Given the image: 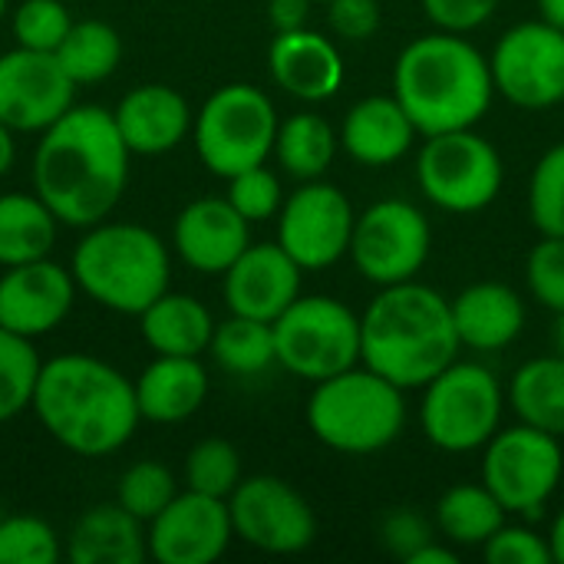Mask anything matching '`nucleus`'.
Segmentation results:
<instances>
[{"mask_svg":"<svg viewBox=\"0 0 564 564\" xmlns=\"http://www.w3.org/2000/svg\"><path fill=\"white\" fill-rule=\"evenodd\" d=\"M129 145L102 106L63 112L33 152V192L59 225L93 228L119 205L129 185Z\"/></svg>","mask_w":564,"mask_h":564,"instance_id":"f257e3e1","label":"nucleus"},{"mask_svg":"<svg viewBox=\"0 0 564 564\" xmlns=\"http://www.w3.org/2000/svg\"><path fill=\"white\" fill-rule=\"evenodd\" d=\"M30 410L63 449L86 459L119 453L142 420L135 387L116 367L89 354L46 360Z\"/></svg>","mask_w":564,"mask_h":564,"instance_id":"f03ea898","label":"nucleus"},{"mask_svg":"<svg viewBox=\"0 0 564 564\" xmlns=\"http://www.w3.org/2000/svg\"><path fill=\"white\" fill-rule=\"evenodd\" d=\"M459 347L449 297L420 281L380 288L360 314V364L403 390H423Z\"/></svg>","mask_w":564,"mask_h":564,"instance_id":"7ed1b4c3","label":"nucleus"},{"mask_svg":"<svg viewBox=\"0 0 564 564\" xmlns=\"http://www.w3.org/2000/svg\"><path fill=\"white\" fill-rule=\"evenodd\" d=\"M393 96L420 135L473 129L492 106L489 59L463 36L436 30L406 43L393 66Z\"/></svg>","mask_w":564,"mask_h":564,"instance_id":"20e7f679","label":"nucleus"},{"mask_svg":"<svg viewBox=\"0 0 564 564\" xmlns=\"http://www.w3.org/2000/svg\"><path fill=\"white\" fill-rule=\"evenodd\" d=\"M76 288L116 314H142L169 291L172 261L165 241L145 225L99 221L73 251Z\"/></svg>","mask_w":564,"mask_h":564,"instance_id":"39448f33","label":"nucleus"},{"mask_svg":"<svg viewBox=\"0 0 564 564\" xmlns=\"http://www.w3.org/2000/svg\"><path fill=\"white\" fill-rule=\"evenodd\" d=\"M403 387L370 367H350L314 387L307 400L311 433L334 453L373 456L393 446L406 426Z\"/></svg>","mask_w":564,"mask_h":564,"instance_id":"423d86ee","label":"nucleus"},{"mask_svg":"<svg viewBox=\"0 0 564 564\" xmlns=\"http://www.w3.org/2000/svg\"><path fill=\"white\" fill-rule=\"evenodd\" d=\"M278 126V109L264 89L251 83H228L205 99L192 122L195 152L208 172L231 178L268 162L274 152Z\"/></svg>","mask_w":564,"mask_h":564,"instance_id":"0eeeda50","label":"nucleus"},{"mask_svg":"<svg viewBox=\"0 0 564 564\" xmlns=\"http://www.w3.org/2000/svg\"><path fill=\"white\" fill-rule=\"evenodd\" d=\"M506 393L482 364L453 360L423 387L420 426L443 453H476L499 433Z\"/></svg>","mask_w":564,"mask_h":564,"instance_id":"6e6552de","label":"nucleus"},{"mask_svg":"<svg viewBox=\"0 0 564 564\" xmlns=\"http://www.w3.org/2000/svg\"><path fill=\"white\" fill-rule=\"evenodd\" d=\"M278 364L301 380H327L360 364V317L337 297H297L274 324Z\"/></svg>","mask_w":564,"mask_h":564,"instance_id":"1a4fd4ad","label":"nucleus"},{"mask_svg":"<svg viewBox=\"0 0 564 564\" xmlns=\"http://www.w3.org/2000/svg\"><path fill=\"white\" fill-rule=\"evenodd\" d=\"M416 182L436 208L476 215L502 192V155L473 129L426 135L416 155Z\"/></svg>","mask_w":564,"mask_h":564,"instance_id":"9d476101","label":"nucleus"},{"mask_svg":"<svg viewBox=\"0 0 564 564\" xmlns=\"http://www.w3.org/2000/svg\"><path fill=\"white\" fill-rule=\"evenodd\" d=\"M562 476V436L519 423V426L499 430L486 443L482 482L506 506V512L539 519L545 502L558 492Z\"/></svg>","mask_w":564,"mask_h":564,"instance_id":"9b49d317","label":"nucleus"},{"mask_svg":"<svg viewBox=\"0 0 564 564\" xmlns=\"http://www.w3.org/2000/svg\"><path fill=\"white\" fill-rule=\"evenodd\" d=\"M430 251L433 228L413 202L383 198L370 205L364 215H357L350 258L370 284L390 288L416 281V274L430 261Z\"/></svg>","mask_w":564,"mask_h":564,"instance_id":"f8f14e48","label":"nucleus"},{"mask_svg":"<svg viewBox=\"0 0 564 564\" xmlns=\"http://www.w3.org/2000/svg\"><path fill=\"white\" fill-rule=\"evenodd\" d=\"M492 83L519 109H549L564 99V33L545 20L506 30L489 56Z\"/></svg>","mask_w":564,"mask_h":564,"instance_id":"ddd939ff","label":"nucleus"},{"mask_svg":"<svg viewBox=\"0 0 564 564\" xmlns=\"http://www.w3.org/2000/svg\"><path fill=\"white\" fill-rule=\"evenodd\" d=\"M235 535L268 555H297L317 539V516L307 499L278 476L241 479L228 496Z\"/></svg>","mask_w":564,"mask_h":564,"instance_id":"4468645a","label":"nucleus"},{"mask_svg":"<svg viewBox=\"0 0 564 564\" xmlns=\"http://www.w3.org/2000/svg\"><path fill=\"white\" fill-rule=\"evenodd\" d=\"M354 225L350 198L337 185L314 178L284 198L278 212V245L304 271H324L350 254Z\"/></svg>","mask_w":564,"mask_h":564,"instance_id":"2eb2a0df","label":"nucleus"},{"mask_svg":"<svg viewBox=\"0 0 564 564\" xmlns=\"http://www.w3.org/2000/svg\"><path fill=\"white\" fill-rule=\"evenodd\" d=\"M76 106V83L56 53L17 46L0 56V122L13 132H43Z\"/></svg>","mask_w":564,"mask_h":564,"instance_id":"dca6fc26","label":"nucleus"},{"mask_svg":"<svg viewBox=\"0 0 564 564\" xmlns=\"http://www.w3.org/2000/svg\"><path fill=\"white\" fill-rule=\"evenodd\" d=\"M235 539L228 499L182 492L149 522V558L159 564L218 562Z\"/></svg>","mask_w":564,"mask_h":564,"instance_id":"f3484780","label":"nucleus"},{"mask_svg":"<svg viewBox=\"0 0 564 564\" xmlns=\"http://www.w3.org/2000/svg\"><path fill=\"white\" fill-rule=\"evenodd\" d=\"M76 301V278L63 264L40 258L0 274V327L20 337L50 334L66 321Z\"/></svg>","mask_w":564,"mask_h":564,"instance_id":"a211bd4d","label":"nucleus"},{"mask_svg":"<svg viewBox=\"0 0 564 564\" xmlns=\"http://www.w3.org/2000/svg\"><path fill=\"white\" fill-rule=\"evenodd\" d=\"M304 268L278 245H248L225 271V304L231 314L274 324L301 297Z\"/></svg>","mask_w":564,"mask_h":564,"instance_id":"6ab92c4d","label":"nucleus"},{"mask_svg":"<svg viewBox=\"0 0 564 564\" xmlns=\"http://www.w3.org/2000/svg\"><path fill=\"white\" fill-rule=\"evenodd\" d=\"M245 221L228 198H195L175 218V251L198 274H225L251 245Z\"/></svg>","mask_w":564,"mask_h":564,"instance_id":"aec40b11","label":"nucleus"},{"mask_svg":"<svg viewBox=\"0 0 564 564\" xmlns=\"http://www.w3.org/2000/svg\"><path fill=\"white\" fill-rule=\"evenodd\" d=\"M268 69H271V79L301 102L334 99L347 76L337 43L307 26L278 33L271 40Z\"/></svg>","mask_w":564,"mask_h":564,"instance_id":"412c9836","label":"nucleus"},{"mask_svg":"<svg viewBox=\"0 0 564 564\" xmlns=\"http://www.w3.org/2000/svg\"><path fill=\"white\" fill-rule=\"evenodd\" d=\"M112 119L132 155L172 152L195 122L185 96L165 83H145V86L129 89L119 99Z\"/></svg>","mask_w":564,"mask_h":564,"instance_id":"4be33fe9","label":"nucleus"},{"mask_svg":"<svg viewBox=\"0 0 564 564\" xmlns=\"http://www.w3.org/2000/svg\"><path fill=\"white\" fill-rule=\"evenodd\" d=\"M416 135L420 132L397 96H367L344 116L340 149L367 169H383L400 162Z\"/></svg>","mask_w":564,"mask_h":564,"instance_id":"5701e85b","label":"nucleus"},{"mask_svg":"<svg viewBox=\"0 0 564 564\" xmlns=\"http://www.w3.org/2000/svg\"><path fill=\"white\" fill-rule=\"evenodd\" d=\"M453 304V324L459 344L479 354H496L512 347L525 330V304L522 297L499 281H479L459 291Z\"/></svg>","mask_w":564,"mask_h":564,"instance_id":"b1692460","label":"nucleus"},{"mask_svg":"<svg viewBox=\"0 0 564 564\" xmlns=\"http://www.w3.org/2000/svg\"><path fill=\"white\" fill-rule=\"evenodd\" d=\"M142 420L149 423H182L195 416L208 397V373L198 357H165L159 354L132 383Z\"/></svg>","mask_w":564,"mask_h":564,"instance_id":"393cba45","label":"nucleus"},{"mask_svg":"<svg viewBox=\"0 0 564 564\" xmlns=\"http://www.w3.org/2000/svg\"><path fill=\"white\" fill-rule=\"evenodd\" d=\"M66 558L73 564H142L149 558L142 522L119 502L93 506L73 525Z\"/></svg>","mask_w":564,"mask_h":564,"instance_id":"a878e982","label":"nucleus"},{"mask_svg":"<svg viewBox=\"0 0 564 564\" xmlns=\"http://www.w3.org/2000/svg\"><path fill=\"white\" fill-rule=\"evenodd\" d=\"M142 340L165 357H198L215 334L212 311L192 294H162L139 314Z\"/></svg>","mask_w":564,"mask_h":564,"instance_id":"bb28decb","label":"nucleus"},{"mask_svg":"<svg viewBox=\"0 0 564 564\" xmlns=\"http://www.w3.org/2000/svg\"><path fill=\"white\" fill-rule=\"evenodd\" d=\"M506 516H509L506 506L492 496L486 482L482 486L463 482L440 496L433 522H436V532L449 545L476 549V545H486L506 525Z\"/></svg>","mask_w":564,"mask_h":564,"instance_id":"cd10ccee","label":"nucleus"},{"mask_svg":"<svg viewBox=\"0 0 564 564\" xmlns=\"http://www.w3.org/2000/svg\"><path fill=\"white\" fill-rule=\"evenodd\" d=\"M56 225L59 218L36 192L0 195V264L13 268V264L50 258V248L56 241Z\"/></svg>","mask_w":564,"mask_h":564,"instance_id":"c85d7f7f","label":"nucleus"},{"mask_svg":"<svg viewBox=\"0 0 564 564\" xmlns=\"http://www.w3.org/2000/svg\"><path fill=\"white\" fill-rule=\"evenodd\" d=\"M512 410L522 423L564 436V357H535L522 364L509 387Z\"/></svg>","mask_w":564,"mask_h":564,"instance_id":"c756f323","label":"nucleus"},{"mask_svg":"<svg viewBox=\"0 0 564 564\" xmlns=\"http://www.w3.org/2000/svg\"><path fill=\"white\" fill-rule=\"evenodd\" d=\"M337 149H340V135L317 112H297L278 126L274 155H278L281 169L301 182L321 178L330 169Z\"/></svg>","mask_w":564,"mask_h":564,"instance_id":"7c9ffc66","label":"nucleus"},{"mask_svg":"<svg viewBox=\"0 0 564 564\" xmlns=\"http://www.w3.org/2000/svg\"><path fill=\"white\" fill-rule=\"evenodd\" d=\"M208 350L215 364L235 377H254L264 373L271 364H278L274 327L268 321H254L241 314H231L225 324H215Z\"/></svg>","mask_w":564,"mask_h":564,"instance_id":"2f4dec72","label":"nucleus"},{"mask_svg":"<svg viewBox=\"0 0 564 564\" xmlns=\"http://www.w3.org/2000/svg\"><path fill=\"white\" fill-rule=\"evenodd\" d=\"M56 59L76 86L102 83L116 73L122 59V40L102 20H83L73 23L66 40L56 46Z\"/></svg>","mask_w":564,"mask_h":564,"instance_id":"473e14b6","label":"nucleus"},{"mask_svg":"<svg viewBox=\"0 0 564 564\" xmlns=\"http://www.w3.org/2000/svg\"><path fill=\"white\" fill-rule=\"evenodd\" d=\"M43 360L30 337L0 327V423H10L33 406V390Z\"/></svg>","mask_w":564,"mask_h":564,"instance_id":"72a5a7b5","label":"nucleus"},{"mask_svg":"<svg viewBox=\"0 0 564 564\" xmlns=\"http://www.w3.org/2000/svg\"><path fill=\"white\" fill-rule=\"evenodd\" d=\"M241 482V456L228 440H202L185 459V486L202 496L228 499Z\"/></svg>","mask_w":564,"mask_h":564,"instance_id":"f704fd0d","label":"nucleus"},{"mask_svg":"<svg viewBox=\"0 0 564 564\" xmlns=\"http://www.w3.org/2000/svg\"><path fill=\"white\" fill-rule=\"evenodd\" d=\"M175 496H178V489H175L172 469L155 459H142V463L129 466L119 476V489H116V502L126 512H132L139 522H152Z\"/></svg>","mask_w":564,"mask_h":564,"instance_id":"c9c22d12","label":"nucleus"},{"mask_svg":"<svg viewBox=\"0 0 564 564\" xmlns=\"http://www.w3.org/2000/svg\"><path fill=\"white\" fill-rule=\"evenodd\" d=\"M63 558L59 535L36 516H3L0 564H56Z\"/></svg>","mask_w":564,"mask_h":564,"instance_id":"e433bc0d","label":"nucleus"},{"mask_svg":"<svg viewBox=\"0 0 564 564\" xmlns=\"http://www.w3.org/2000/svg\"><path fill=\"white\" fill-rule=\"evenodd\" d=\"M529 215L542 235L564 238V142L552 145L532 172Z\"/></svg>","mask_w":564,"mask_h":564,"instance_id":"4c0bfd02","label":"nucleus"},{"mask_svg":"<svg viewBox=\"0 0 564 564\" xmlns=\"http://www.w3.org/2000/svg\"><path fill=\"white\" fill-rule=\"evenodd\" d=\"M73 30V17L59 0H23L13 10V36L17 46L56 53V46Z\"/></svg>","mask_w":564,"mask_h":564,"instance_id":"58836bf2","label":"nucleus"},{"mask_svg":"<svg viewBox=\"0 0 564 564\" xmlns=\"http://www.w3.org/2000/svg\"><path fill=\"white\" fill-rule=\"evenodd\" d=\"M235 212L245 218V221H268L281 212L284 205V192H281V182L271 169L264 165H254V169H245L238 175L228 178V195H225Z\"/></svg>","mask_w":564,"mask_h":564,"instance_id":"ea45409f","label":"nucleus"},{"mask_svg":"<svg viewBox=\"0 0 564 564\" xmlns=\"http://www.w3.org/2000/svg\"><path fill=\"white\" fill-rule=\"evenodd\" d=\"M525 281L542 307L555 314L564 311V238L542 235V241L529 251Z\"/></svg>","mask_w":564,"mask_h":564,"instance_id":"a19ab883","label":"nucleus"},{"mask_svg":"<svg viewBox=\"0 0 564 564\" xmlns=\"http://www.w3.org/2000/svg\"><path fill=\"white\" fill-rule=\"evenodd\" d=\"M380 542L393 558L410 562L420 549L436 542V522H430L420 509H390L380 522Z\"/></svg>","mask_w":564,"mask_h":564,"instance_id":"79ce46f5","label":"nucleus"},{"mask_svg":"<svg viewBox=\"0 0 564 564\" xmlns=\"http://www.w3.org/2000/svg\"><path fill=\"white\" fill-rule=\"evenodd\" d=\"M486 562L489 564H552V545L529 525H502L486 545Z\"/></svg>","mask_w":564,"mask_h":564,"instance_id":"37998d69","label":"nucleus"},{"mask_svg":"<svg viewBox=\"0 0 564 564\" xmlns=\"http://www.w3.org/2000/svg\"><path fill=\"white\" fill-rule=\"evenodd\" d=\"M420 3L423 13L433 20V26L449 33H469L499 10V0H420Z\"/></svg>","mask_w":564,"mask_h":564,"instance_id":"c03bdc74","label":"nucleus"},{"mask_svg":"<svg viewBox=\"0 0 564 564\" xmlns=\"http://www.w3.org/2000/svg\"><path fill=\"white\" fill-rule=\"evenodd\" d=\"M330 30L344 40H370L380 30V0H327Z\"/></svg>","mask_w":564,"mask_h":564,"instance_id":"a18cd8bd","label":"nucleus"},{"mask_svg":"<svg viewBox=\"0 0 564 564\" xmlns=\"http://www.w3.org/2000/svg\"><path fill=\"white\" fill-rule=\"evenodd\" d=\"M311 3H314V0H271V3H268V20H271V26H274L278 33L301 30V26H307Z\"/></svg>","mask_w":564,"mask_h":564,"instance_id":"49530a36","label":"nucleus"},{"mask_svg":"<svg viewBox=\"0 0 564 564\" xmlns=\"http://www.w3.org/2000/svg\"><path fill=\"white\" fill-rule=\"evenodd\" d=\"M406 564H456V552L443 549L440 542H430L426 549H420Z\"/></svg>","mask_w":564,"mask_h":564,"instance_id":"de8ad7c7","label":"nucleus"},{"mask_svg":"<svg viewBox=\"0 0 564 564\" xmlns=\"http://www.w3.org/2000/svg\"><path fill=\"white\" fill-rule=\"evenodd\" d=\"M17 159V145H13V129L0 122V178L13 169Z\"/></svg>","mask_w":564,"mask_h":564,"instance_id":"09e8293b","label":"nucleus"},{"mask_svg":"<svg viewBox=\"0 0 564 564\" xmlns=\"http://www.w3.org/2000/svg\"><path fill=\"white\" fill-rule=\"evenodd\" d=\"M539 10H542V20L558 26L564 33V0H539Z\"/></svg>","mask_w":564,"mask_h":564,"instance_id":"8fccbe9b","label":"nucleus"},{"mask_svg":"<svg viewBox=\"0 0 564 564\" xmlns=\"http://www.w3.org/2000/svg\"><path fill=\"white\" fill-rule=\"evenodd\" d=\"M549 545H552V555H555V562L564 564V509L558 512V519H555V525H552V535H549Z\"/></svg>","mask_w":564,"mask_h":564,"instance_id":"3c124183","label":"nucleus"},{"mask_svg":"<svg viewBox=\"0 0 564 564\" xmlns=\"http://www.w3.org/2000/svg\"><path fill=\"white\" fill-rule=\"evenodd\" d=\"M552 340H555V354L564 357V311L555 314V330H552Z\"/></svg>","mask_w":564,"mask_h":564,"instance_id":"603ef678","label":"nucleus"},{"mask_svg":"<svg viewBox=\"0 0 564 564\" xmlns=\"http://www.w3.org/2000/svg\"><path fill=\"white\" fill-rule=\"evenodd\" d=\"M7 3H10V0H0V20H3V13H7Z\"/></svg>","mask_w":564,"mask_h":564,"instance_id":"864d4df0","label":"nucleus"},{"mask_svg":"<svg viewBox=\"0 0 564 564\" xmlns=\"http://www.w3.org/2000/svg\"><path fill=\"white\" fill-rule=\"evenodd\" d=\"M3 516H7V512H3V509H0V522H3Z\"/></svg>","mask_w":564,"mask_h":564,"instance_id":"5fc2aeb1","label":"nucleus"},{"mask_svg":"<svg viewBox=\"0 0 564 564\" xmlns=\"http://www.w3.org/2000/svg\"><path fill=\"white\" fill-rule=\"evenodd\" d=\"M324 3H327V0H324Z\"/></svg>","mask_w":564,"mask_h":564,"instance_id":"6e6d98bb","label":"nucleus"}]
</instances>
